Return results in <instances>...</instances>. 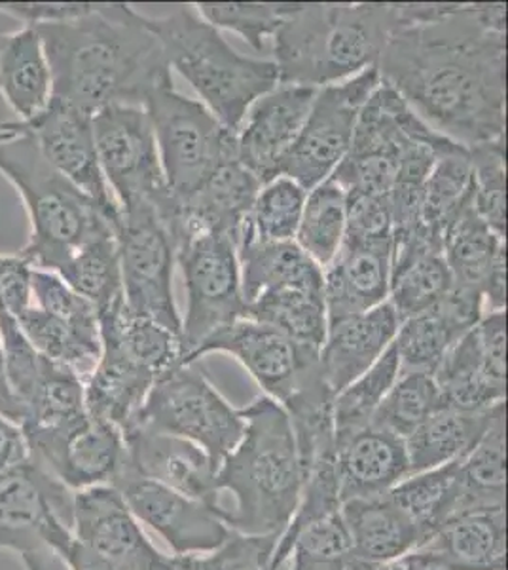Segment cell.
<instances>
[{"mask_svg":"<svg viewBox=\"0 0 508 570\" xmlns=\"http://www.w3.org/2000/svg\"><path fill=\"white\" fill-rule=\"evenodd\" d=\"M378 72L438 136L465 149L505 139L507 4L440 2L391 35Z\"/></svg>","mask_w":508,"mask_h":570,"instance_id":"obj_1","label":"cell"},{"mask_svg":"<svg viewBox=\"0 0 508 570\" xmlns=\"http://www.w3.org/2000/svg\"><path fill=\"white\" fill-rule=\"evenodd\" d=\"M53 78V99L96 115L110 105L142 107L171 80L160 40L131 4H93L77 20L34 27Z\"/></svg>","mask_w":508,"mask_h":570,"instance_id":"obj_2","label":"cell"},{"mask_svg":"<svg viewBox=\"0 0 508 570\" xmlns=\"http://www.w3.org/2000/svg\"><path fill=\"white\" fill-rule=\"evenodd\" d=\"M400 27L399 4H297L271 42L279 85L325 88L378 66Z\"/></svg>","mask_w":508,"mask_h":570,"instance_id":"obj_3","label":"cell"},{"mask_svg":"<svg viewBox=\"0 0 508 570\" xmlns=\"http://www.w3.org/2000/svg\"><path fill=\"white\" fill-rule=\"evenodd\" d=\"M241 415L243 435L217 473L219 494L236 500L233 510H222V519L243 534H281L302 491L295 432L285 409L266 395L247 403Z\"/></svg>","mask_w":508,"mask_h":570,"instance_id":"obj_4","label":"cell"},{"mask_svg":"<svg viewBox=\"0 0 508 570\" xmlns=\"http://www.w3.org/2000/svg\"><path fill=\"white\" fill-rule=\"evenodd\" d=\"M13 131L0 142V174L18 190L29 217V238L18 255L34 271L58 273L80 247L117 234L118 223L59 176L29 134Z\"/></svg>","mask_w":508,"mask_h":570,"instance_id":"obj_5","label":"cell"},{"mask_svg":"<svg viewBox=\"0 0 508 570\" xmlns=\"http://www.w3.org/2000/svg\"><path fill=\"white\" fill-rule=\"evenodd\" d=\"M169 8L158 18L142 13L145 26L160 40L169 69L173 67L198 91L228 130L238 131L251 105L279 86L276 63L236 52L196 4Z\"/></svg>","mask_w":508,"mask_h":570,"instance_id":"obj_6","label":"cell"},{"mask_svg":"<svg viewBox=\"0 0 508 570\" xmlns=\"http://www.w3.org/2000/svg\"><path fill=\"white\" fill-rule=\"evenodd\" d=\"M160 153L166 187L177 204L190 196L222 168L236 160V131L196 99L187 98L168 80L145 101Z\"/></svg>","mask_w":508,"mask_h":570,"instance_id":"obj_7","label":"cell"},{"mask_svg":"<svg viewBox=\"0 0 508 570\" xmlns=\"http://www.w3.org/2000/svg\"><path fill=\"white\" fill-rule=\"evenodd\" d=\"M133 426L190 441L220 466L241 440L245 419L215 389L201 363L193 362L180 363L156 381Z\"/></svg>","mask_w":508,"mask_h":570,"instance_id":"obj_8","label":"cell"},{"mask_svg":"<svg viewBox=\"0 0 508 570\" xmlns=\"http://www.w3.org/2000/svg\"><path fill=\"white\" fill-rule=\"evenodd\" d=\"M177 265L187 289V314L180 318V352L182 363H192L207 338L243 318L247 311L238 247L219 234H187L177 244Z\"/></svg>","mask_w":508,"mask_h":570,"instance_id":"obj_9","label":"cell"},{"mask_svg":"<svg viewBox=\"0 0 508 570\" xmlns=\"http://www.w3.org/2000/svg\"><path fill=\"white\" fill-rule=\"evenodd\" d=\"M97 156L118 209L155 206L163 215L173 198L168 193L155 130L145 107L110 105L93 115Z\"/></svg>","mask_w":508,"mask_h":570,"instance_id":"obj_10","label":"cell"},{"mask_svg":"<svg viewBox=\"0 0 508 570\" xmlns=\"http://www.w3.org/2000/svg\"><path fill=\"white\" fill-rule=\"evenodd\" d=\"M123 303L129 314L152 320L180 337L173 293L177 246L155 206L120 212L117 225Z\"/></svg>","mask_w":508,"mask_h":570,"instance_id":"obj_11","label":"cell"},{"mask_svg":"<svg viewBox=\"0 0 508 570\" xmlns=\"http://www.w3.org/2000/svg\"><path fill=\"white\" fill-rule=\"evenodd\" d=\"M381 85L378 66L319 88L297 141L279 168L306 190L327 181L348 155L359 112Z\"/></svg>","mask_w":508,"mask_h":570,"instance_id":"obj_12","label":"cell"},{"mask_svg":"<svg viewBox=\"0 0 508 570\" xmlns=\"http://www.w3.org/2000/svg\"><path fill=\"white\" fill-rule=\"evenodd\" d=\"M72 497L31 459L0 470V550L26 553L46 546L61 556L72 540Z\"/></svg>","mask_w":508,"mask_h":570,"instance_id":"obj_13","label":"cell"},{"mask_svg":"<svg viewBox=\"0 0 508 570\" xmlns=\"http://www.w3.org/2000/svg\"><path fill=\"white\" fill-rule=\"evenodd\" d=\"M228 354L243 365L266 397L285 407L298 390L321 375L319 351L251 318L226 325L201 344L193 362L209 354Z\"/></svg>","mask_w":508,"mask_h":570,"instance_id":"obj_14","label":"cell"},{"mask_svg":"<svg viewBox=\"0 0 508 570\" xmlns=\"http://www.w3.org/2000/svg\"><path fill=\"white\" fill-rule=\"evenodd\" d=\"M112 485L122 493L137 521L149 525L168 542L173 551L171 558L207 553L219 548L232 534L220 508L177 493L129 472L126 466Z\"/></svg>","mask_w":508,"mask_h":570,"instance_id":"obj_15","label":"cell"},{"mask_svg":"<svg viewBox=\"0 0 508 570\" xmlns=\"http://www.w3.org/2000/svg\"><path fill=\"white\" fill-rule=\"evenodd\" d=\"M13 130L26 131L59 176L96 202L109 219L118 223L120 209L104 181L97 156L93 117L72 105L52 99L31 122H8Z\"/></svg>","mask_w":508,"mask_h":570,"instance_id":"obj_16","label":"cell"},{"mask_svg":"<svg viewBox=\"0 0 508 570\" xmlns=\"http://www.w3.org/2000/svg\"><path fill=\"white\" fill-rule=\"evenodd\" d=\"M72 537L99 558L123 569L171 570V558L150 542L114 485L90 487L74 493Z\"/></svg>","mask_w":508,"mask_h":570,"instance_id":"obj_17","label":"cell"},{"mask_svg":"<svg viewBox=\"0 0 508 570\" xmlns=\"http://www.w3.org/2000/svg\"><path fill=\"white\" fill-rule=\"evenodd\" d=\"M316 94V88L308 86L279 85L247 110L236 131V153L239 163L262 185L279 177V168L302 130Z\"/></svg>","mask_w":508,"mask_h":570,"instance_id":"obj_18","label":"cell"},{"mask_svg":"<svg viewBox=\"0 0 508 570\" xmlns=\"http://www.w3.org/2000/svg\"><path fill=\"white\" fill-rule=\"evenodd\" d=\"M129 472L220 508L217 489L219 464L203 449L175 435L133 426L122 432ZM222 510V508H220Z\"/></svg>","mask_w":508,"mask_h":570,"instance_id":"obj_19","label":"cell"},{"mask_svg":"<svg viewBox=\"0 0 508 570\" xmlns=\"http://www.w3.org/2000/svg\"><path fill=\"white\" fill-rule=\"evenodd\" d=\"M260 187L262 183L238 158L226 163L188 200L177 204L171 223L175 246L187 234L209 233L226 236L238 247Z\"/></svg>","mask_w":508,"mask_h":570,"instance_id":"obj_20","label":"cell"},{"mask_svg":"<svg viewBox=\"0 0 508 570\" xmlns=\"http://www.w3.org/2000/svg\"><path fill=\"white\" fill-rule=\"evenodd\" d=\"M480 293L454 285L431 308L400 322L392 346L400 373H431L446 352L467 335L484 316Z\"/></svg>","mask_w":508,"mask_h":570,"instance_id":"obj_21","label":"cell"},{"mask_svg":"<svg viewBox=\"0 0 508 570\" xmlns=\"http://www.w3.org/2000/svg\"><path fill=\"white\" fill-rule=\"evenodd\" d=\"M442 253L454 285L480 293L488 311H507V238L494 233L472 206L446 233Z\"/></svg>","mask_w":508,"mask_h":570,"instance_id":"obj_22","label":"cell"},{"mask_svg":"<svg viewBox=\"0 0 508 570\" xmlns=\"http://www.w3.org/2000/svg\"><path fill=\"white\" fill-rule=\"evenodd\" d=\"M397 312L386 301L372 311L332 322L319 351V367L332 394L370 370L391 346L399 331Z\"/></svg>","mask_w":508,"mask_h":570,"instance_id":"obj_23","label":"cell"},{"mask_svg":"<svg viewBox=\"0 0 508 570\" xmlns=\"http://www.w3.org/2000/svg\"><path fill=\"white\" fill-rule=\"evenodd\" d=\"M336 475L341 502L389 493L410 475L405 440L372 426L336 435Z\"/></svg>","mask_w":508,"mask_h":570,"instance_id":"obj_24","label":"cell"},{"mask_svg":"<svg viewBox=\"0 0 508 570\" xmlns=\"http://www.w3.org/2000/svg\"><path fill=\"white\" fill-rule=\"evenodd\" d=\"M391 246L343 242L340 252L322 268V297L329 324L372 311L389 297Z\"/></svg>","mask_w":508,"mask_h":570,"instance_id":"obj_25","label":"cell"},{"mask_svg":"<svg viewBox=\"0 0 508 570\" xmlns=\"http://www.w3.org/2000/svg\"><path fill=\"white\" fill-rule=\"evenodd\" d=\"M0 98L20 124L31 122L52 104V69L34 27L0 35Z\"/></svg>","mask_w":508,"mask_h":570,"instance_id":"obj_26","label":"cell"},{"mask_svg":"<svg viewBox=\"0 0 508 570\" xmlns=\"http://www.w3.org/2000/svg\"><path fill=\"white\" fill-rule=\"evenodd\" d=\"M351 556L368 567H380L416 550L424 538L389 493L341 502Z\"/></svg>","mask_w":508,"mask_h":570,"instance_id":"obj_27","label":"cell"},{"mask_svg":"<svg viewBox=\"0 0 508 570\" xmlns=\"http://www.w3.org/2000/svg\"><path fill=\"white\" fill-rule=\"evenodd\" d=\"M457 515L505 508L507 502V403L494 415L477 443L456 462ZM456 515V518H457Z\"/></svg>","mask_w":508,"mask_h":570,"instance_id":"obj_28","label":"cell"},{"mask_svg":"<svg viewBox=\"0 0 508 570\" xmlns=\"http://www.w3.org/2000/svg\"><path fill=\"white\" fill-rule=\"evenodd\" d=\"M454 287L450 268L442 247L431 246L419 238L392 246L389 305L400 322L437 305Z\"/></svg>","mask_w":508,"mask_h":570,"instance_id":"obj_29","label":"cell"},{"mask_svg":"<svg viewBox=\"0 0 508 570\" xmlns=\"http://www.w3.org/2000/svg\"><path fill=\"white\" fill-rule=\"evenodd\" d=\"M419 546L437 551L454 570H507L505 508L457 515Z\"/></svg>","mask_w":508,"mask_h":570,"instance_id":"obj_30","label":"cell"},{"mask_svg":"<svg viewBox=\"0 0 508 570\" xmlns=\"http://www.w3.org/2000/svg\"><path fill=\"white\" fill-rule=\"evenodd\" d=\"M156 381V376L129 362L117 348L101 346V357L84 383L86 411L91 419L126 432Z\"/></svg>","mask_w":508,"mask_h":570,"instance_id":"obj_31","label":"cell"},{"mask_svg":"<svg viewBox=\"0 0 508 570\" xmlns=\"http://www.w3.org/2000/svg\"><path fill=\"white\" fill-rule=\"evenodd\" d=\"M245 305L279 287L322 289V268L297 242H262L243 230L238 242Z\"/></svg>","mask_w":508,"mask_h":570,"instance_id":"obj_32","label":"cell"},{"mask_svg":"<svg viewBox=\"0 0 508 570\" xmlns=\"http://www.w3.org/2000/svg\"><path fill=\"white\" fill-rule=\"evenodd\" d=\"M123 464L126 441L122 430L90 416L88 424L64 443L50 473L71 491H82L90 487L112 485Z\"/></svg>","mask_w":508,"mask_h":570,"instance_id":"obj_33","label":"cell"},{"mask_svg":"<svg viewBox=\"0 0 508 570\" xmlns=\"http://www.w3.org/2000/svg\"><path fill=\"white\" fill-rule=\"evenodd\" d=\"M432 379L448 407L480 413L507 403V381L491 375L478 346L475 327L446 352L432 371Z\"/></svg>","mask_w":508,"mask_h":570,"instance_id":"obj_34","label":"cell"},{"mask_svg":"<svg viewBox=\"0 0 508 570\" xmlns=\"http://www.w3.org/2000/svg\"><path fill=\"white\" fill-rule=\"evenodd\" d=\"M472 200V164L469 149L454 145L438 156L425 179L419 206V234L442 247L445 236Z\"/></svg>","mask_w":508,"mask_h":570,"instance_id":"obj_35","label":"cell"},{"mask_svg":"<svg viewBox=\"0 0 508 570\" xmlns=\"http://www.w3.org/2000/svg\"><path fill=\"white\" fill-rule=\"evenodd\" d=\"M496 407L480 413L459 411L448 405L438 407L405 440L410 473L459 461L484 434Z\"/></svg>","mask_w":508,"mask_h":570,"instance_id":"obj_36","label":"cell"},{"mask_svg":"<svg viewBox=\"0 0 508 570\" xmlns=\"http://www.w3.org/2000/svg\"><path fill=\"white\" fill-rule=\"evenodd\" d=\"M101 346H112L141 370L160 379L182 363L180 337L168 327L129 314L126 303L99 316Z\"/></svg>","mask_w":508,"mask_h":570,"instance_id":"obj_37","label":"cell"},{"mask_svg":"<svg viewBox=\"0 0 508 570\" xmlns=\"http://www.w3.org/2000/svg\"><path fill=\"white\" fill-rule=\"evenodd\" d=\"M32 348L50 362L59 363L86 379L101 357V327L74 325L31 305L16 320Z\"/></svg>","mask_w":508,"mask_h":570,"instance_id":"obj_38","label":"cell"},{"mask_svg":"<svg viewBox=\"0 0 508 570\" xmlns=\"http://www.w3.org/2000/svg\"><path fill=\"white\" fill-rule=\"evenodd\" d=\"M243 318L271 325L316 351H321L329 327L322 289L311 287H279L260 293L247 305Z\"/></svg>","mask_w":508,"mask_h":570,"instance_id":"obj_39","label":"cell"},{"mask_svg":"<svg viewBox=\"0 0 508 570\" xmlns=\"http://www.w3.org/2000/svg\"><path fill=\"white\" fill-rule=\"evenodd\" d=\"M53 274H58L72 292H77L96 308L97 318L123 305L117 234L97 238L80 247Z\"/></svg>","mask_w":508,"mask_h":570,"instance_id":"obj_40","label":"cell"},{"mask_svg":"<svg viewBox=\"0 0 508 570\" xmlns=\"http://www.w3.org/2000/svg\"><path fill=\"white\" fill-rule=\"evenodd\" d=\"M346 227L348 195L329 177L327 181L308 190L295 242L302 247L309 259L321 268H327L340 252L346 238Z\"/></svg>","mask_w":508,"mask_h":570,"instance_id":"obj_41","label":"cell"},{"mask_svg":"<svg viewBox=\"0 0 508 570\" xmlns=\"http://www.w3.org/2000/svg\"><path fill=\"white\" fill-rule=\"evenodd\" d=\"M392 502L418 527L421 538H427L457 515V466H446L410 473L399 485L389 491ZM421 542V544H424Z\"/></svg>","mask_w":508,"mask_h":570,"instance_id":"obj_42","label":"cell"},{"mask_svg":"<svg viewBox=\"0 0 508 570\" xmlns=\"http://www.w3.org/2000/svg\"><path fill=\"white\" fill-rule=\"evenodd\" d=\"M399 375V356L391 344L370 370L335 395L332 416L336 435L353 434L370 426L372 416Z\"/></svg>","mask_w":508,"mask_h":570,"instance_id":"obj_43","label":"cell"},{"mask_svg":"<svg viewBox=\"0 0 508 570\" xmlns=\"http://www.w3.org/2000/svg\"><path fill=\"white\" fill-rule=\"evenodd\" d=\"M442 405L445 403L431 373H400L372 416L370 426L406 440Z\"/></svg>","mask_w":508,"mask_h":570,"instance_id":"obj_44","label":"cell"},{"mask_svg":"<svg viewBox=\"0 0 508 570\" xmlns=\"http://www.w3.org/2000/svg\"><path fill=\"white\" fill-rule=\"evenodd\" d=\"M306 196L308 190L289 177L279 176L265 183L258 190L245 230L257 240L295 242Z\"/></svg>","mask_w":508,"mask_h":570,"instance_id":"obj_45","label":"cell"},{"mask_svg":"<svg viewBox=\"0 0 508 570\" xmlns=\"http://www.w3.org/2000/svg\"><path fill=\"white\" fill-rule=\"evenodd\" d=\"M472 164L470 206L494 233L507 238V141L484 142L469 149Z\"/></svg>","mask_w":508,"mask_h":570,"instance_id":"obj_46","label":"cell"},{"mask_svg":"<svg viewBox=\"0 0 508 570\" xmlns=\"http://www.w3.org/2000/svg\"><path fill=\"white\" fill-rule=\"evenodd\" d=\"M297 7L289 2L247 4V2H203L196 4L201 18L217 31L226 29L243 37L249 45L262 52L273 39L285 18Z\"/></svg>","mask_w":508,"mask_h":570,"instance_id":"obj_47","label":"cell"},{"mask_svg":"<svg viewBox=\"0 0 508 570\" xmlns=\"http://www.w3.org/2000/svg\"><path fill=\"white\" fill-rule=\"evenodd\" d=\"M279 534H243L232 531L225 542L207 553L171 558V570H292L290 561L273 569Z\"/></svg>","mask_w":508,"mask_h":570,"instance_id":"obj_48","label":"cell"},{"mask_svg":"<svg viewBox=\"0 0 508 570\" xmlns=\"http://www.w3.org/2000/svg\"><path fill=\"white\" fill-rule=\"evenodd\" d=\"M31 305L39 306L42 311L50 312L69 324L84 325V327L99 325L96 308L77 292H72L58 274L48 273V271L32 268Z\"/></svg>","mask_w":508,"mask_h":570,"instance_id":"obj_49","label":"cell"},{"mask_svg":"<svg viewBox=\"0 0 508 570\" xmlns=\"http://www.w3.org/2000/svg\"><path fill=\"white\" fill-rule=\"evenodd\" d=\"M343 242L392 247V215L389 196L348 198V227Z\"/></svg>","mask_w":508,"mask_h":570,"instance_id":"obj_50","label":"cell"},{"mask_svg":"<svg viewBox=\"0 0 508 570\" xmlns=\"http://www.w3.org/2000/svg\"><path fill=\"white\" fill-rule=\"evenodd\" d=\"M32 268L20 255H0V318L18 320L31 306Z\"/></svg>","mask_w":508,"mask_h":570,"instance_id":"obj_51","label":"cell"},{"mask_svg":"<svg viewBox=\"0 0 508 570\" xmlns=\"http://www.w3.org/2000/svg\"><path fill=\"white\" fill-rule=\"evenodd\" d=\"M93 4L88 2H0V13H7L13 20L20 21L27 27L52 26L61 21L77 20L80 16L90 12Z\"/></svg>","mask_w":508,"mask_h":570,"instance_id":"obj_52","label":"cell"},{"mask_svg":"<svg viewBox=\"0 0 508 570\" xmlns=\"http://www.w3.org/2000/svg\"><path fill=\"white\" fill-rule=\"evenodd\" d=\"M29 461V448L20 424L0 415V470L20 466Z\"/></svg>","mask_w":508,"mask_h":570,"instance_id":"obj_53","label":"cell"},{"mask_svg":"<svg viewBox=\"0 0 508 570\" xmlns=\"http://www.w3.org/2000/svg\"><path fill=\"white\" fill-rule=\"evenodd\" d=\"M373 570H454L450 563L437 551L429 550L427 546H418L416 550L408 551L389 563L380 564Z\"/></svg>","mask_w":508,"mask_h":570,"instance_id":"obj_54","label":"cell"},{"mask_svg":"<svg viewBox=\"0 0 508 570\" xmlns=\"http://www.w3.org/2000/svg\"><path fill=\"white\" fill-rule=\"evenodd\" d=\"M61 558L64 559V563L69 564L71 570H129L123 569L120 564L112 563L109 559L99 558L86 546L80 544L74 537H72L71 544L64 548Z\"/></svg>","mask_w":508,"mask_h":570,"instance_id":"obj_55","label":"cell"},{"mask_svg":"<svg viewBox=\"0 0 508 570\" xmlns=\"http://www.w3.org/2000/svg\"><path fill=\"white\" fill-rule=\"evenodd\" d=\"M0 415L7 416L10 421L20 424L23 419V411L18 400L13 397L10 384H8L7 365H4V351L0 343Z\"/></svg>","mask_w":508,"mask_h":570,"instance_id":"obj_56","label":"cell"},{"mask_svg":"<svg viewBox=\"0 0 508 570\" xmlns=\"http://www.w3.org/2000/svg\"><path fill=\"white\" fill-rule=\"evenodd\" d=\"M27 570H71L64 559L52 548H37V550L21 553Z\"/></svg>","mask_w":508,"mask_h":570,"instance_id":"obj_57","label":"cell"},{"mask_svg":"<svg viewBox=\"0 0 508 570\" xmlns=\"http://www.w3.org/2000/svg\"><path fill=\"white\" fill-rule=\"evenodd\" d=\"M292 570H373L376 567L360 563L353 556H349L338 563H309V561H290Z\"/></svg>","mask_w":508,"mask_h":570,"instance_id":"obj_58","label":"cell"},{"mask_svg":"<svg viewBox=\"0 0 508 570\" xmlns=\"http://www.w3.org/2000/svg\"><path fill=\"white\" fill-rule=\"evenodd\" d=\"M16 136V131L8 126V124H0V142L8 141V139H12Z\"/></svg>","mask_w":508,"mask_h":570,"instance_id":"obj_59","label":"cell"}]
</instances>
